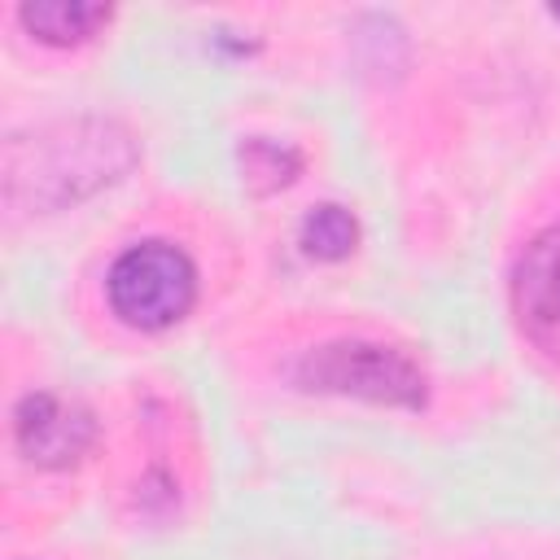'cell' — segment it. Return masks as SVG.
Returning <instances> with one entry per match:
<instances>
[{
	"instance_id": "5b68a950",
	"label": "cell",
	"mask_w": 560,
	"mask_h": 560,
	"mask_svg": "<svg viewBox=\"0 0 560 560\" xmlns=\"http://www.w3.org/2000/svg\"><path fill=\"white\" fill-rule=\"evenodd\" d=\"M13 438L18 451L35 464V468H70L96 438L92 411L61 398V394H26L13 411Z\"/></svg>"
},
{
	"instance_id": "6da1fadb",
	"label": "cell",
	"mask_w": 560,
	"mask_h": 560,
	"mask_svg": "<svg viewBox=\"0 0 560 560\" xmlns=\"http://www.w3.org/2000/svg\"><path fill=\"white\" fill-rule=\"evenodd\" d=\"M131 140L114 122H70L35 140L31 162L9 158L4 162V192L9 201L31 192V206H61L74 201L101 184H109L118 171L131 166Z\"/></svg>"
},
{
	"instance_id": "ba28073f",
	"label": "cell",
	"mask_w": 560,
	"mask_h": 560,
	"mask_svg": "<svg viewBox=\"0 0 560 560\" xmlns=\"http://www.w3.org/2000/svg\"><path fill=\"white\" fill-rule=\"evenodd\" d=\"M551 13H556V22H560V9H551Z\"/></svg>"
},
{
	"instance_id": "52a82bcc",
	"label": "cell",
	"mask_w": 560,
	"mask_h": 560,
	"mask_svg": "<svg viewBox=\"0 0 560 560\" xmlns=\"http://www.w3.org/2000/svg\"><path fill=\"white\" fill-rule=\"evenodd\" d=\"M354 241H359V228L341 206H319L302 223V245L311 258H324V262L346 258L354 249Z\"/></svg>"
},
{
	"instance_id": "277c9868",
	"label": "cell",
	"mask_w": 560,
	"mask_h": 560,
	"mask_svg": "<svg viewBox=\"0 0 560 560\" xmlns=\"http://www.w3.org/2000/svg\"><path fill=\"white\" fill-rule=\"evenodd\" d=\"M512 311L538 350L560 354V219L521 249L512 267Z\"/></svg>"
},
{
	"instance_id": "8992f818",
	"label": "cell",
	"mask_w": 560,
	"mask_h": 560,
	"mask_svg": "<svg viewBox=\"0 0 560 560\" xmlns=\"http://www.w3.org/2000/svg\"><path fill=\"white\" fill-rule=\"evenodd\" d=\"M18 18L31 35H39L48 44H79L96 26L109 22V9L105 4H83V0H39V4H22Z\"/></svg>"
},
{
	"instance_id": "3957f363",
	"label": "cell",
	"mask_w": 560,
	"mask_h": 560,
	"mask_svg": "<svg viewBox=\"0 0 560 560\" xmlns=\"http://www.w3.org/2000/svg\"><path fill=\"white\" fill-rule=\"evenodd\" d=\"M298 381L306 389H332V394H354V398L394 402V407L424 402L420 368L402 350L376 346V341H328L302 359Z\"/></svg>"
},
{
	"instance_id": "7a4b0ae2",
	"label": "cell",
	"mask_w": 560,
	"mask_h": 560,
	"mask_svg": "<svg viewBox=\"0 0 560 560\" xmlns=\"http://www.w3.org/2000/svg\"><path fill=\"white\" fill-rule=\"evenodd\" d=\"M105 298L122 324L158 332L179 315H188L197 298V267L184 249L166 241H144L114 258L105 276Z\"/></svg>"
}]
</instances>
